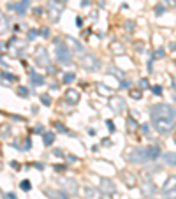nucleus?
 Instances as JSON below:
<instances>
[{"mask_svg":"<svg viewBox=\"0 0 176 199\" xmlns=\"http://www.w3.org/2000/svg\"><path fill=\"white\" fill-rule=\"evenodd\" d=\"M106 125H107V129H109V132H114V130H116V129H114V124L111 122V120H107V122H106Z\"/></svg>","mask_w":176,"mask_h":199,"instance_id":"42","label":"nucleus"},{"mask_svg":"<svg viewBox=\"0 0 176 199\" xmlns=\"http://www.w3.org/2000/svg\"><path fill=\"white\" fill-rule=\"evenodd\" d=\"M76 25H78V27H81V25H83V18H76Z\"/></svg>","mask_w":176,"mask_h":199,"instance_id":"48","label":"nucleus"},{"mask_svg":"<svg viewBox=\"0 0 176 199\" xmlns=\"http://www.w3.org/2000/svg\"><path fill=\"white\" fill-rule=\"evenodd\" d=\"M173 88L176 90V78H174V80H173Z\"/></svg>","mask_w":176,"mask_h":199,"instance_id":"54","label":"nucleus"},{"mask_svg":"<svg viewBox=\"0 0 176 199\" xmlns=\"http://www.w3.org/2000/svg\"><path fill=\"white\" fill-rule=\"evenodd\" d=\"M88 4H90V0H83V2H81V5H83V7H86Z\"/></svg>","mask_w":176,"mask_h":199,"instance_id":"52","label":"nucleus"},{"mask_svg":"<svg viewBox=\"0 0 176 199\" xmlns=\"http://www.w3.org/2000/svg\"><path fill=\"white\" fill-rule=\"evenodd\" d=\"M83 192H85V197L86 199H104V192L101 189H97V187L88 185V187H85Z\"/></svg>","mask_w":176,"mask_h":199,"instance_id":"10","label":"nucleus"},{"mask_svg":"<svg viewBox=\"0 0 176 199\" xmlns=\"http://www.w3.org/2000/svg\"><path fill=\"white\" fill-rule=\"evenodd\" d=\"M69 42H70L72 46H74V49H76V51L79 53V57H83V55H86V53H85V48H83L81 44H79V42H76L74 39H69Z\"/></svg>","mask_w":176,"mask_h":199,"instance_id":"25","label":"nucleus"},{"mask_svg":"<svg viewBox=\"0 0 176 199\" xmlns=\"http://www.w3.org/2000/svg\"><path fill=\"white\" fill-rule=\"evenodd\" d=\"M41 36H42V37H49V28L42 27V28H41Z\"/></svg>","mask_w":176,"mask_h":199,"instance_id":"43","label":"nucleus"},{"mask_svg":"<svg viewBox=\"0 0 176 199\" xmlns=\"http://www.w3.org/2000/svg\"><path fill=\"white\" fill-rule=\"evenodd\" d=\"M30 83L34 86H41V85H44V78L37 72H30Z\"/></svg>","mask_w":176,"mask_h":199,"instance_id":"21","label":"nucleus"},{"mask_svg":"<svg viewBox=\"0 0 176 199\" xmlns=\"http://www.w3.org/2000/svg\"><path fill=\"white\" fill-rule=\"evenodd\" d=\"M139 88H141V90H146V88H150V83H148V80H146V78L139 80Z\"/></svg>","mask_w":176,"mask_h":199,"instance_id":"31","label":"nucleus"},{"mask_svg":"<svg viewBox=\"0 0 176 199\" xmlns=\"http://www.w3.org/2000/svg\"><path fill=\"white\" fill-rule=\"evenodd\" d=\"M129 95H130L132 99H136V101H141V97H143V90L141 88H130L129 90Z\"/></svg>","mask_w":176,"mask_h":199,"instance_id":"24","label":"nucleus"},{"mask_svg":"<svg viewBox=\"0 0 176 199\" xmlns=\"http://www.w3.org/2000/svg\"><path fill=\"white\" fill-rule=\"evenodd\" d=\"M60 185H62V189H63V192H67V194H70V196H76L78 190H79L78 181H76L74 178H62Z\"/></svg>","mask_w":176,"mask_h":199,"instance_id":"7","label":"nucleus"},{"mask_svg":"<svg viewBox=\"0 0 176 199\" xmlns=\"http://www.w3.org/2000/svg\"><path fill=\"white\" fill-rule=\"evenodd\" d=\"M34 14H42V9L41 7H34Z\"/></svg>","mask_w":176,"mask_h":199,"instance_id":"51","label":"nucleus"},{"mask_svg":"<svg viewBox=\"0 0 176 199\" xmlns=\"http://www.w3.org/2000/svg\"><path fill=\"white\" fill-rule=\"evenodd\" d=\"M164 162L167 164V166H173V168H176V153H173V152H167V153H164Z\"/></svg>","mask_w":176,"mask_h":199,"instance_id":"20","label":"nucleus"},{"mask_svg":"<svg viewBox=\"0 0 176 199\" xmlns=\"http://www.w3.org/2000/svg\"><path fill=\"white\" fill-rule=\"evenodd\" d=\"M95 90H97V93L99 95H104V97H113V90L109 88V86H106V85H102V83H99L95 86Z\"/></svg>","mask_w":176,"mask_h":199,"instance_id":"18","label":"nucleus"},{"mask_svg":"<svg viewBox=\"0 0 176 199\" xmlns=\"http://www.w3.org/2000/svg\"><path fill=\"white\" fill-rule=\"evenodd\" d=\"M136 49H137V51H143V46H141V42H137V46H136Z\"/></svg>","mask_w":176,"mask_h":199,"instance_id":"53","label":"nucleus"},{"mask_svg":"<svg viewBox=\"0 0 176 199\" xmlns=\"http://www.w3.org/2000/svg\"><path fill=\"white\" fill-rule=\"evenodd\" d=\"M109 108L114 111V113H122V111H125V101H123L122 97H111L109 99Z\"/></svg>","mask_w":176,"mask_h":199,"instance_id":"11","label":"nucleus"},{"mask_svg":"<svg viewBox=\"0 0 176 199\" xmlns=\"http://www.w3.org/2000/svg\"><path fill=\"white\" fill-rule=\"evenodd\" d=\"M90 19H92L93 23L97 21V11H92V13H90Z\"/></svg>","mask_w":176,"mask_h":199,"instance_id":"45","label":"nucleus"},{"mask_svg":"<svg viewBox=\"0 0 176 199\" xmlns=\"http://www.w3.org/2000/svg\"><path fill=\"white\" fill-rule=\"evenodd\" d=\"M109 49H111V53H114V55H123V53H125V46H123L122 42H118V41L111 42Z\"/></svg>","mask_w":176,"mask_h":199,"instance_id":"19","label":"nucleus"},{"mask_svg":"<svg viewBox=\"0 0 176 199\" xmlns=\"http://www.w3.org/2000/svg\"><path fill=\"white\" fill-rule=\"evenodd\" d=\"M141 130H143V134H150V125L148 124H143V125H141Z\"/></svg>","mask_w":176,"mask_h":199,"instance_id":"44","label":"nucleus"},{"mask_svg":"<svg viewBox=\"0 0 176 199\" xmlns=\"http://www.w3.org/2000/svg\"><path fill=\"white\" fill-rule=\"evenodd\" d=\"M42 141H44V146H51L53 141H55V134L53 132H42Z\"/></svg>","mask_w":176,"mask_h":199,"instance_id":"22","label":"nucleus"},{"mask_svg":"<svg viewBox=\"0 0 176 199\" xmlns=\"http://www.w3.org/2000/svg\"><path fill=\"white\" fill-rule=\"evenodd\" d=\"M74 80H76L74 72H65V74H63V83H72Z\"/></svg>","mask_w":176,"mask_h":199,"instance_id":"26","label":"nucleus"},{"mask_svg":"<svg viewBox=\"0 0 176 199\" xmlns=\"http://www.w3.org/2000/svg\"><path fill=\"white\" fill-rule=\"evenodd\" d=\"M99 189H101L106 196L116 194V185H114V181L109 180V178H101V187H99Z\"/></svg>","mask_w":176,"mask_h":199,"instance_id":"8","label":"nucleus"},{"mask_svg":"<svg viewBox=\"0 0 176 199\" xmlns=\"http://www.w3.org/2000/svg\"><path fill=\"white\" fill-rule=\"evenodd\" d=\"M63 97H65L67 104L74 106V104H78V102H79V92H78V90H74V88H67Z\"/></svg>","mask_w":176,"mask_h":199,"instance_id":"12","label":"nucleus"},{"mask_svg":"<svg viewBox=\"0 0 176 199\" xmlns=\"http://www.w3.org/2000/svg\"><path fill=\"white\" fill-rule=\"evenodd\" d=\"M79 65L83 67L85 71H90V72H95L101 69V60L95 57V55H83L79 57Z\"/></svg>","mask_w":176,"mask_h":199,"instance_id":"2","label":"nucleus"},{"mask_svg":"<svg viewBox=\"0 0 176 199\" xmlns=\"http://www.w3.org/2000/svg\"><path fill=\"white\" fill-rule=\"evenodd\" d=\"M162 4L166 5V7H174V5H176V0H162Z\"/></svg>","mask_w":176,"mask_h":199,"instance_id":"39","label":"nucleus"},{"mask_svg":"<svg viewBox=\"0 0 176 199\" xmlns=\"http://www.w3.org/2000/svg\"><path fill=\"white\" fill-rule=\"evenodd\" d=\"M151 90H153V93H155V95H162V86H158V85H155V86H153Z\"/></svg>","mask_w":176,"mask_h":199,"instance_id":"41","label":"nucleus"},{"mask_svg":"<svg viewBox=\"0 0 176 199\" xmlns=\"http://www.w3.org/2000/svg\"><path fill=\"white\" fill-rule=\"evenodd\" d=\"M34 132L41 134V132H42V127H41V125H35V127H34Z\"/></svg>","mask_w":176,"mask_h":199,"instance_id":"47","label":"nucleus"},{"mask_svg":"<svg viewBox=\"0 0 176 199\" xmlns=\"http://www.w3.org/2000/svg\"><path fill=\"white\" fill-rule=\"evenodd\" d=\"M122 180H123V183H125L129 189H132V187L137 185L136 174H134V173H130V171H123V173H122Z\"/></svg>","mask_w":176,"mask_h":199,"instance_id":"14","label":"nucleus"},{"mask_svg":"<svg viewBox=\"0 0 176 199\" xmlns=\"http://www.w3.org/2000/svg\"><path fill=\"white\" fill-rule=\"evenodd\" d=\"M102 145H104V146H109L111 145V139H107V137H106V139H102Z\"/></svg>","mask_w":176,"mask_h":199,"instance_id":"50","label":"nucleus"},{"mask_svg":"<svg viewBox=\"0 0 176 199\" xmlns=\"http://www.w3.org/2000/svg\"><path fill=\"white\" fill-rule=\"evenodd\" d=\"M57 60L62 65H70L72 64V53L67 48V44H57Z\"/></svg>","mask_w":176,"mask_h":199,"instance_id":"4","label":"nucleus"},{"mask_svg":"<svg viewBox=\"0 0 176 199\" xmlns=\"http://www.w3.org/2000/svg\"><path fill=\"white\" fill-rule=\"evenodd\" d=\"M150 115H151V124H153V127L157 129V132L162 134V136L169 134L171 132V129L174 127L176 111H174V108L169 106V104L160 102V104L151 106Z\"/></svg>","mask_w":176,"mask_h":199,"instance_id":"1","label":"nucleus"},{"mask_svg":"<svg viewBox=\"0 0 176 199\" xmlns=\"http://www.w3.org/2000/svg\"><path fill=\"white\" fill-rule=\"evenodd\" d=\"M4 197L5 199H16V196H14L13 192H9V194H4Z\"/></svg>","mask_w":176,"mask_h":199,"instance_id":"46","label":"nucleus"},{"mask_svg":"<svg viewBox=\"0 0 176 199\" xmlns=\"http://www.w3.org/2000/svg\"><path fill=\"white\" fill-rule=\"evenodd\" d=\"M41 102H42V106H51V97L48 93H44V95H41Z\"/></svg>","mask_w":176,"mask_h":199,"instance_id":"27","label":"nucleus"},{"mask_svg":"<svg viewBox=\"0 0 176 199\" xmlns=\"http://www.w3.org/2000/svg\"><path fill=\"white\" fill-rule=\"evenodd\" d=\"M2 80H4V81H5V80H7V81H14L16 78H14L13 74H9V72H5V71H4V72H2Z\"/></svg>","mask_w":176,"mask_h":199,"instance_id":"34","label":"nucleus"},{"mask_svg":"<svg viewBox=\"0 0 176 199\" xmlns=\"http://www.w3.org/2000/svg\"><path fill=\"white\" fill-rule=\"evenodd\" d=\"M125 30H127V32H132V30H134V21L127 19V21H125Z\"/></svg>","mask_w":176,"mask_h":199,"instance_id":"37","label":"nucleus"},{"mask_svg":"<svg viewBox=\"0 0 176 199\" xmlns=\"http://www.w3.org/2000/svg\"><path fill=\"white\" fill-rule=\"evenodd\" d=\"M37 36H41V30H35V28H32V30H28V39L34 41Z\"/></svg>","mask_w":176,"mask_h":199,"instance_id":"30","label":"nucleus"},{"mask_svg":"<svg viewBox=\"0 0 176 199\" xmlns=\"http://www.w3.org/2000/svg\"><path fill=\"white\" fill-rule=\"evenodd\" d=\"M44 194L48 196V197H51V199H69V196H67V192H63V190L46 189V190H44Z\"/></svg>","mask_w":176,"mask_h":199,"instance_id":"15","label":"nucleus"},{"mask_svg":"<svg viewBox=\"0 0 176 199\" xmlns=\"http://www.w3.org/2000/svg\"><path fill=\"white\" fill-rule=\"evenodd\" d=\"M53 169H55L57 173H63V171H65V164H55Z\"/></svg>","mask_w":176,"mask_h":199,"instance_id":"36","label":"nucleus"},{"mask_svg":"<svg viewBox=\"0 0 176 199\" xmlns=\"http://www.w3.org/2000/svg\"><path fill=\"white\" fill-rule=\"evenodd\" d=\"M164 11H166V5H164V4L155 5V14H157V16H162V14H164Z\"/></svg>","mask_w":176,"mask_h":199,"instance_id":"29","label":"nucleus"},{"mask_svg":"<svg viewBox=\"0 0 176 199\" xmlns=\"http://www.w3.org/2000/svg\"><path fill=\"white\" fill-rule=\"evenodd\" d=\"M162 194H176V176H169L162 187Z\"/></svg>","mask_w":176,"mask_h":199,"instance_id":"13","label":"nucleus"},{"mask_svg":"<svg viewBox=\"0 0 176 199\" xmlns=\"http://www.w3.org/2000/svg\"><path fill=\"white\" fill-rule=\"evenodd\" d=\"M139 189H141V194L145 196V197H151L157 192V187H155V183L151 180H145L143 185H139Z\"/></svg>","mask_w":176,"mask_h":199,"instance_id":"9","label":"nucleus"},{"mask_svg":"<svg viewBox=\"0 0 176 199\" xmlns=\"http://www.w3.org/2000/svg\"><path fill=\"white\" fill-rule=\"evenodd\" d=\"M28 5H30V0H19L18 4H14V11H16L19 16H23V14L26 13V9H28Z\"/></svg>","mask_w":176,"mask_h":199,"instance_id":"17","label":"nucleus"},{"mask_svg":"<svg viewBox=\"0 0 176 199\" xmlns=\"http://www.w3.org/2000/svg\"><path fill=\"white\" fill-rule=\"evenodd\" d=\"M129 162H132V164H145V162H150L148 150H146V148H134V150L129 153Z\"/></svg>","mask_w":176,"mask_h":199,"instance_id":"5","label":"nucleus"},{"mask_svg":"<svg viewBox=\"0 0 176 199\" xmlns=\"http://www.w3.org/2000/svg\"><path fill=\"white\" fill-rule=\"evenodd\" d=\"M19 187H21L23 190H26V192H28V190L32 189V185H30V181H28V180H23L21 183H19Z\"/></svg>","mask_w":176,"mask_h":199,"instance_id":"33","label":"nucleus"},{"mask_svg":"<svg viewBox=\"0 0 176 199\" xmlns=\"http://www.w3.org/2000/svg\"><path fill=\"white\" fill-rule=\"evenodd\" d=\"M164 55H166V51H164V48H158L157 51H155V55H153V58L157 60V58H162Z\"/></svg>","mask_w":176,"mask_h":199,"instance_id":"35","label":"nucleus"},{"mask_svg":"<svg viewBox=\"0 0 176 199\" xmlns=\"http://www.w3.org/2000/svg\"><path fill=\"white\" fill-rule=\"evenodd\" d=\"M137 127H139V125H137L136 118H134V116H129V118H127V130H129V132H134Z\"/></svg>","mask_w":176,"mask_h":199,"instance_id":"23","label":"nucleus"},{"mask_svg":"<svg viewBox=\"0 0 176 199\" xmlns=\"http://www.w3.org/2000/svg\"><path fill=\"white\" fill-rule=\"evenodd\" d=\"M62 11H63V4H60L58 0H49L48 4V13H49V18H51L53 23H57L62 16Z\"/></svg>","mask_w":176,"mask_h":199,"instance_id":"6","label":"nucleus"},{"mask_svg":"<svg viewBox=\"0 0 176 199\" xmlns=\"http://www.w3.org/2000/svg\"><path fill=\"white\" fill-rule=\"evenodd\" d=\"M146 150H148V157H150V162L151 160H157L158 157H160V146L158 145H150V146H146Z\"/></svg>","mask_w":176,"mask_h":199,"instance_id":"16","label":"nucleus"},{"mask_svg":"<svg viewBox=\"0 0 176 199\" xmlns=\"http://www.w3.org/2000/svg\"><path fill=\"white\" fill-rule=\"evenodd\" d=\"M176 194H164V199H174Z\"/></svg>","mask_w":176,"mask_h":199,"instance_id":"49","label":"nucleus"},{"mask_svg":"<svg viewBox=\"0 0 176 199\" xmlns=\"http://www.w3.org/2000/svg\"><path fill=\"white\" fill-rule=\"evenodd\" d=\"M120 88L130 90V81H129V80H122V81H120Z\"/></svg>","mask_w":176,"mask_h":199,"instance_id":"32","label":"nucleus"},{"mask_svg":"<svg viewBox=\"0 0 176 199\" xmlns=\"http://www.w3.org/2000/svg\"><path fill=\"white\" fill-rule=\"evenodd\" d=\"M7 136H11V130H9V127H2V139H5Z\"/></svg>","mask_w":176,"mask_h":199,"instance_id":"40","label":"nucleus"},{"mask_svg":"<svg viewBox=\"0 0 176 199\" xmlns=\"http://www.w3.org/2000/svg\"><path fill=\"white\" fill-rule=\"evenodd\" d=\"M34 60H35V65H37V67H49V65H51V60H49V53H48V49H46V48H42V46L35 48Z\"/></svg>","mask_w":176,"mask_h":199,"instance_id":"3","label":"nucleus"},{"mask_svg":"<svg viewBox=\"0 0 176 199\" xmlns=\"http://www.w3.org/2000/svg\"><path fill=\"white\" fill-rule=\"evenodd\" d=\"M53 125H55V129H57L58 132H69V130H67V127L62 124V122H55Z\"/></svg>","mask_w":176,"mask_h":199,"instance_id":"28","label":"nucleus"},{"mask_svg":"<svg viewBox=\"0 0 176 199\" xmlns=\"http://www.w3.org/2000/svg\"><path fill=\"white\" fill-rule=\"evenodd\" d=\"M18 93H19L21 97H26V95H28V88H25V86H19V88H18Z\"/></svg>","mask_w":176,"mask_h":199,"instance_id":"38","label":"nucleus"}]
</instances>
